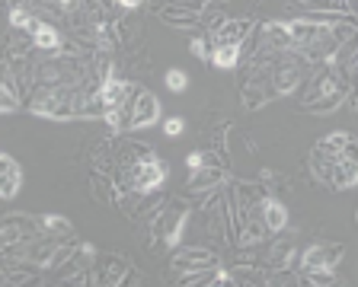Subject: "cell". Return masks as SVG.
<instances>
[{"instance_id":"obj_18","label":"cell","mask_w":358,"mask_h":287,"mask_svg":"<svg viewBox=\"0 0 358 287\" xmlns=\"http://www.w3.org/2000/svg\"><path fill=\"white\" fill-rule=\"evenodd\" d=\"M38 221H42V233L55 236V240H67L71 230H74V223L67 221V217H61V214H42Z\"/></svg>"},{"instance_id":"obj_8","label":"cell","mask_w":358,"mask_h":287,"mask_svg":"<svg viewBox=\"0 0 358 287\" xmlns=\"http://www.w3.org/2000/svg\"><path fill=\"white\" fill-rule=\"evenodd\" d=\"M22 189V166L10 154H0V198L13 201Z\"/></svg>"},{"instance_id":"obj_25","label":"cell","mask_w":358,"mask_h":287,"mask_svg":"<svg viewBox=\"0 0 358 287\" xmlns=\"http://www.w3.org/2000/svg\"><path fill=\"white\" fill-rule=\"evenodd\" d=\"M343 156H345V160H352V163H358V140H355V138H349V144H345Z\"/></svg>"},{"instance_id":"obj_9","label":"cell","mask_w":358,"mask_h":287,"mask_svg":"<svg viewBox=\"0 0 358 287\" xmlns=\"http://www.w3.org/2000/svg\"><path fill=\"white\" fill-rule=\"evenodd\" d=\"M157 16L176 29H192V26H201V10H192V7H182V3H164V7L157 10Z\"/></svg>"},{"instance_id":"obj_24","label":"cell","mask_w":358,"mask_h":287,"mask_svg":"<svg viewBox=\"0 0 358 287\" xmlns=\"http://www.w3.org/2000/svg\"><path fill=\"white\" fill-rule=\"evenodd\" d=\"M182 128H186V122H182V118H166V122H164L166 138H176V134H182Z\"/></svg>"},{"instance_id":"obj_2","label":"cell","mask_w":358,"mask_h":287,"mask_svg":"<svg viewBox=\"0 0 358 287\" xmlns=\"http://www.w3.org/2000/svg\"><path fill=\"white\" fill-rule=\"evenodd\" d=\"M36 236H42V221H38V217L20 214V211H10L7 217H3V230H0L3 249L20 246V243H26V240H36Z\"/></svg>"},{"instance_id":"obj_21","label":"cell","mask_w":358,"mask_h":287,"mask_svg":"<svg viewBox=\"0 0 358 287\" xmlns=\"http://www.w3.org/2000/svg\"><path fill=\"white\" fill-rule=\"evenodd\" d=\"M345 144H349V134H345V131H333V134H327V138L317 140V144H313V150H320V154H327V156H343Z\"/></svg>"},{"instance_id":"obj_7","label":"cell","mask_w":358,"mask_h":287,"mask_svg":"<svg viewBox=\"0 0 358 287\" xmlns=\"http://www.w3.org/2000/svg\"><path fill=\"white\" fill-rule=\"evenodd\" d=\"M294 256H298V236L291 233V230L288 233L278 230L275 243L268 246V252H266V268H288Z\"/></svg>"},{"instance_id":"obj_19","label":"cell","mask_w":358,"mask_h":287,"mask_svg":"<svg viewBox=\"0 0 358 287\" xmlns=\"http://www.w3.org/2000/svg\"><path fill=\"white\" fill-rule=\"evenodd\" d=\"M266 223L272 233L288 230V207H285L278 198H266Z\"/></svg>"},{"instance_id":"obj_12","label":"cell","mask_w":358,"mask_h":287,"mask_svg":"<svg viewBox=\"0 0 358 287\" xmlns=\"http://www.w3.org/2000/svg\"><path fill=\"white\" fill-rule=\"evenodd\" d=\"M349 96H352L349 83H343V87H333L329 93H323L313 105H307V112H313V115H329V112H336L343 103H349Z\"/></svg>"},{"instance_id":"obj_16","label":"cell","mask_w":358,"mask_h":287,"mask_svg":"<svg viewBox=\"0 0 358 287\" xmlns=\"http://www.w3.org/2000/svg\"><path fill=\"white\" fill-rule=\"evenodd\" d=\"M268 99H275L268 83H243V89H240V103H243L246 109H259Z\"/></svg>"},{"instance_id":"obj_15","label":"cell","mask_w":358,"mask_h":287,"mask_svg":"<svg viewBox=\"0 0 358 287\" xmlns=\"http://www.w3.org/2000/svg\"><path fill=\"white\" fill-rule=\"evenodd\" d=\"M32 42H36L38 52H61V45H64V36H61L58 26L38 22L36 32H32Z\"/></svg>"},{"instance_id":"obj_13","label":"cell","mask_w":358,"mask_h":287,"mask_svg":"<svg viewBox=\"0 0 358 287\" xmlns=\"http://www.w3.org/2000/svg\"><path fill=\"white\" fill-rule=\"evenodd\" d=\"M157 118H160V99L154 93L144 89L141 99H138V109H134V125L131 128H148V125H157Z\"/></svg>"},{"instance_id":"obj_27","label":"cell","mask_w":358,"mask_h":287,"mask_svg":"<svg viewBox=\"0 0 358 287\" xmlns=\"http://www.w3.org/2000/svg\"><path fill=\"white\" fill-rule=\"evenodd\" d=\"M355 221H358V211H355Z\"/></svg>"},{"instance_id":"obj_6","label":"cell","mask_w":358,"mask_h":287,"mask_svg":"<svg viewBox=\"0 0 358 287\" xmlns=\"http://www.w3.org/2000/svg\"><path fill=\"white\" fill-rule=\"evenodd\" d=\"M224 185V166L221 163H201L195 170H189L186 179V191L189 195H208V191H217Z\"/></svg>"},{"instance_id":"obj_26","label":"cell","mask_w":358,"mask_h":287,"mask_svg":"<svg viewBox=\"0 0 358 287\" xmlns=\"http://www.w3.org/2000/svg\"><path fill=\"white\" fill-rule=\"evenodd\" d=\"M115 3H119V10H138L144 0H115Z\"/></svg>"},{"instance_id":"obj_22","label":"cell","mask_w":358,"mask_h":287,"mask_svg":"<svg viewBox=\"0 0 358 287\" xmlns=\"http://www.w3.org/2000/svg\"><path fill=\"white\" fill-rule=\"evenodd\" d=\"M166 87H170V93H182V89L189 87L186 71H179V67H170V71H166Z\"/></svg>"},{"instance_id":"obj_3","label":"cell","mask_w":358,"mask_h":287,"mask_svg":"<svg viewBox=\"0 0 358 287\" xmlns=\"http://www.w3.org/2000/svg\"><path fill=\"white\" fill-rule=\"evenodd\" d=\"M131 272L128 258L119 252H109V256H99L90 268V284H125V274Z\"/></svg>"},{"instance_id":"obj_10","label":"cell","mask_w":358,"mask_h":287,"mask_svg":"<svg viewBox=\"0 0 358 287\" xmlns=\"http://www.w3.org/2000/svg\"><path fill=\"white\" fill-rule=\"evenodd\" d=\"M253 32V20H246V16H237V20H227L221 29L215 32V45H243Z\"/></svg>"},{"instance_id":"obj_1","label":"cell","mask_w":358,"mask_h":287,"mask_svg":"<svg viewBox=\"0 0 358 287\" xmlns=\"http://www.w3.org/2000/svg\"><path fill=\"white\" fill-rule=\"evenodd\" d=\"M189 221V211H179V207H160L154 217H148L150 233H154V246H176L179 236H182V227Z\"/></svg>"},{"instance_id":"obj_11","label":"cell","mask_w":358,"mask_h":287,"mask_svg":"<svg viewBox=\"0 0 358 287\" xmlns=\"http://www.w3.org/2000/svg\"><path fill=\"white\" fill-rule=\"evenodd\" d=\"M148 160H157L154 150L148 144H134V140H122L115 147V170L119 166H138V163H148Z\"/></svg>"},{"instance_id":"obj_20","label":"cell","mask_w":358,"mask_h":287,"mask_svg":"<svg viewBox=\"0 0 358 287\" xmlns=\"http://www.w3.org/2000/svg\"><path fill=\"white\" fill-rule=\"evenodd\" d=\"M268 268L259 265H234L231 268V281L234 284H266Z\"/></svg>"},{"instance_id":"obj_17","label":"cell","mask_w":358,"mask_h":287,"mask_svg":"<svg viewBox=\"0 0 358 287\" xmlns=\"http://www.w3.org/2000/svg\"><path fill=\"white\" fill-rule=\"evenodd\" d=\"M240 48L243 45H215V54H211V64L217 71H234L240 64Z\"/></svg>"},{"instance_id":"obj_4","label":"cell","mask_w":358,"mask_h":287,"mask_svg":"<svg viewBox=\"0 0 358 287\" xmlns=\"http://www.w3.org/2000/svg\"><path fill=\"white\" fill-rule=\"evenodd\" d=\"M345 256L343 243H313L301 252V272H313V268H336Z\"/></svg>"},{"instance_id":"obj_5","label":"cell","mask_w":358,"mask_h":287,"mask_svg":"<svg viewBox=\"0 0 358 287\" xmlns=\"http://www.w3.org/2000/svg\"><path fill=\"white\" fill-rule=\"evenodd\" d=\"M221 265V258L211 249L201 246H189V249H176L173 252V272L176 274H192V272H205V268Z\"/></svg>"},{"instance_id":"obj_14","label":"cell","mask_w":358,"mask_h":287,"mask_svg":"<svg viewBox=\"0 0 358 287\" xmlns=\"http://www.w3.org/2000/svg\"><path fill=\"white\" fill-rule=\"evenodd\" d=\"M90 191H93V198L99 201V205H115L119 201V185H115V179H109V172H93V179H90Z\"/></svg>"},{"instance_id":"obj_23","label":"cell","mask_w":358,"mask_h":287,"mask_svg":"<svg viewBox=\"0 0 358 287\" xmlns=\"http://www.w3.org/2000/svg\"><path fill=\"white\" fill-rule=\"evenodd\" d=\"M192 54L199 61H211V54H215V38H195V42H192Z\"/></svg>"}]
</instances>
